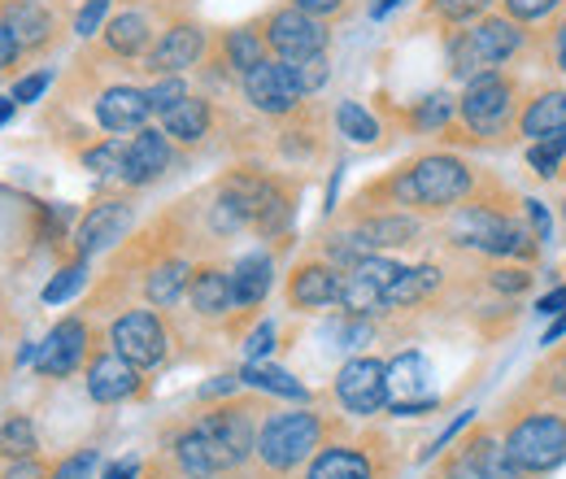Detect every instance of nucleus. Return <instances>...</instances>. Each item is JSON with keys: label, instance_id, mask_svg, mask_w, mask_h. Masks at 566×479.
I'll list each match as a JSON object with an SVG mask.
<instances>
[{"label": "nucleus", "instance_id": "nucleus-48", "mask_svg": "<svg viewBox=\"0 0 566 479\" xmlns=\"http://www.w3.org/2000/svg\"><path fill=\"white\" fill-rule=\"evenodd\" d=\"M96 462H101V454H96V449H78L74 458H66V462L53 471V479H92Z\"/></svg>", "mask_w": 566, "mask_h": 479}, {"label": "nucleus", "instance_id": "nucleus-40", "mask_svg": "<svg viewBox=\"0 0 566 479\" xmlns=\"http://www.w3.org/2000/svg\"><path fill=\"white\" fill-rule=\"evenodd\" d=\"M484 283L493 288L496 296H518V292H527L536 283V271L523 267V262H496L493 271L484 274Z\"/></svg>", "mask_w": 566, "mask_h": 479}, {"label": "nucleus", "instance_id": "nucleus-52", "mask_svg": "<svg viewBox=\"0 0 566 479\" xmlns=\"http://www.w3.org/2000/svg\"><path fill=\"white\" fill-rule=\"evenodd\" d=\"M563 310H566V283L563 288H549V292L536 301V314H541V319H554V314H563Z\"/></svg>", "mask_w": 566, "mask_h": 479}, {"label": "nucleus", "instance_id": "nucleus-15", "mask_svg": "<svg viewBox=\"0 0 566 479\" xmlns=\"http://www.w3.org/2000/svg\"><path fill=\"white\" fill-rule=\"evenodd\" d=\"M340 288H345V271L332 267V262H301L296 271L287 274V305L292 310H327L340 301Z\"/></svg>", "mask_w": 566, "mask_h": 479}, {"label": "nucleus", "instance_id": "nucleus-37", "mask_svg": "<svg viewBox=\"0 0 566 479\" xmlns=\"http://www.w3.org/2000/svg\"><path fill=\"white\" fill-rule=\"evenodd\" d=\"M493 9V0H427V13L444 27H471Z\"/></svg>", "mask_w": 566, "mask_h": 479}, {"label": "nucleus", "instance_id": "nucleus-35", "mask_svg": "<svg viewBox=\"0 0 566 479\" xmlns=\"http://www.w3.org/2000/svg\"><path fill=\"white\" fill-rule=\"evenodd\" d=\"M527 166H532V175L545 179V184L558 179L566 166V132L549 139H532V144H527Z\"/></svg>", "mask_w": 566, "mask_h": 479}, {"label": "nucleus", "instance_id": "nucleus-14", "mask_svg": "<svg viewBox=\"0 0 566 479\" xmlns=\"http://www.w3.org/2000/svg\"><path fill=\"white\" fill-rule=\"evenodd\" d=\"M140 393V366H132L118 348H105L87 362V397L101 406H118Z\"/></svg>", "mask_w": 566, "mask_h": 479}, {"label": "nucleus", "instance_id": "nucleus-2", "mask_svg": "<svg viewBox=\"0 0 566 479\" xmlns=\"http://www.w3.org/2000/svg\"><path fill=\"white\" fill-rule=\"evenodd\" d=\"M480 170L462 157V153H419L415 162H406L401 170H392L388 179H379L375 188H366L361 201L379 197L388 206H406V209H423V214H449L458 209L475 188H480Z\"/></svg>", "mask_w": 566, "mask_h": 479}, {"label": "nucleus", "instance_id": "nucleus-34", "mask_svg": "<svg viewBox=\"0 0 566 479\" xmlns=\"http://www.w3.org/2000/svg\"><path fill=\"white\" fill-rule=\"evenodd\" d=\"M336 132L349 144H375L379 139V118L357 101H340L336 105Z\"/></svg>", "mask_w": 566, "mask_h": 479}, {"label": "nucleus", "instance_id": "nucleus-26", "mask_svg": "<svg viewBox=\"0 0 566 479\" xmlns=\"http://www.w3.org/2000/svg\"><path fill=\"white\" fill-rule=\"evenodd\" d=\"M440 283H444V271H440L436 262L406 267V271L397 274V283L384 292V310H415V305H423Z\"/></svg>", "mask_w": 566, "mask_h": 479}, {"label": "nucleus", "instance_id": "nucleus-5", "mask_svg": "<svg viewBox=\"0 0 566 479\" xmlns=\"http://www.w3.org/2000/svg\"><path fill=\"white\" fill-rule=\"evenodd\" d=\"M323 436H327L323 414L314 410L271 414L262 423V431H258V458H262L266 471H280L283 476V471L301 467L305 458H314V449L323 445Z\"/></svg>", "mask_w": 566, "mask_h": 479}, {"label": "nucleus", "instance_id": "nucleus-59", "mask_svg": "<svg viewBox=\"0 0 566 479\" xmlns=\"http://www.w3.org/2000/svg\"><path fill=\"white\" fill-rule=\"evenodd\" d=\"M397 4H406V0H370V18H384V13H392Z\"/></svg>", "mask_w": 566, "mask_h": 479}, {"label": "nucleus", "instance_id": "nucleus-38", "mask_svg": "<svg viewBox=\"0 0 566 479\" xmlns=\"http://www.w3.org/2000/svg\"><path fill=\"white\" fill-rule=\"evenodd\" d=\"M527 384H532V388H541L545 397L566 402V344L563 348H549V357L527 375Z\"/></svg>", "mask_w": 566, "mask_h": 479}, {"label": "nucleus", "instance_id": "nucleus-6", "mask_svg": "<svg viewBox=\"0 0 566 479\" xmlns=\"http://www.w3.org/2000/svg\"><path fill=\"white\" fill-rule=\"evenodd\" d=\"M262 35H266V49L280 58V62H305V58H318L327 53V22L301 13L296 4H280L266 22H262Z\"/></svg>", "mask_w": 566, "mask_h": 479}, {"label": "nucleus", "instance_id": "nucleus-4", "mask_svg": "<svg viewBox=\"0 0 566 479\" xmlns=\"http://www.w3.org/2000/svg\"><path fill=\"white\" fill-rule=\"evenodd\" d=\"M258 418H253V406H218V410L201 414L192 423V436L201 440L210 467L222 476V471H235L249 462V454H258Z\"/></svg>", "mask_w": 566, "mask_h": 479}, {"label": "nucleus", "instance_id": "nucleus-36", "mask_svg": "<svg viewBox=\"0 0 566 479\" xmlns=\"http://www.w3.org/2000/svg\"><path fill=\"white\" fill-rule=\"evenodd\" d=\"M35 449H40V440H35V427L27 414H13L0 423V454L4 458H31Z\"/></svg>", "mask_w": 566, "mask_h": 479}, {"label": "nucleus", "instance_id": "nucleus-49", "mask_svg": "<svg viewBox=\"0 0 566 479\" xmlns=\"http://www.w3.org/2000/svg\"><path fill=\"white\" fill-rule=\"evenodd\" d=\"M287 4H296L301 13H310L318 22H332V18H345L349 13V0H287Z\"/></svg>", "mask_w": 566, "mask_h": 479}, {"label": "nucleus", "instance_id": "nucleus-13", "mask_svg": "<svg viewBox=\"0 0 566 479\" xmlns=\"http://www.w3.org/2000/svg\"><path fill=\"white\" fill-rule=\"evenodd\" d=\"M453 471H458V476H467V479H532L510 462V454H505V445H501L496 427H489V423H484V427H475V431L458 445Z\"/></svg>", "mask_w": 566, "mask_h": 479}, {"label": "nucleus", "instance_id": "nucleus-20", "mask_svg": "<svg viewBox=\"0 0 566 479\" xmlns=\"http://www.w3.org/2000/svg\"><path fill=\"white\" fill-rule=\"evenodd\" d=\"M170 166V136L161 127H144L127 139V157H123V184L127 188H144L153 179H161V170Z\"/></svg>", "mask_w": 566, "mask_h": 479}, {"label": "nucleus", "instance_id": "nucleus-61", "mask_svg": "<svg viewBox=\"0 0 566 479\" xmlns=\"http://www.w3.org/2000/svg\"><path fill=\"white\" fill-rule=\"evenodd\" d=\"M558 209H563V222H566V192H563V206H558Z\"/></svg>", "mask_w": 566, "mask_h": 479}, {"label": "nucleus", "instance_id": "nucleus-51", "mask_svg": "<svg viewBox=\"0 0 566 479\" xmlns=\"http://www.w3.org/2000/svg\"><path fill=\"white\" fill-rule=\"evenodd\" d=\"M44 87H49V70H35V74H27V79L13 87V101H18V105H27V101H35Z\"/></svg>", "mask_w": 566, "mask_h": 479}, {"label": "nucleus", "instance_id": "nucleus-25", "mask_svg": "<svg viewBox=\"0 0 566 479\" xmlns=\"http://www.w3.org/2000/svg\"><path fill=\"white\" fill-rule=\"evenodd\" d=\"M105 49L114 58H148L153 49V22L144 18L140 9H127L118 18L105 22Z\"/></svg>", "mask_w": 566, "mask_h": 479}, {"label": "nucleus", "instance_id": "nucleus-22", "mask_svg": "<svg viewBox=\"0 0 566 479\" xmlns=\"http://www.w3.org/2000/svg\"><path fill=\"white\" fill-rule=\"evenodd\" d=\"M188 301H192V310H197L201 319H222V314H231V305H235L231 271H222V267H192Z\"/></svg>", "mask_w": 566, "mask_h": 479}, {"label": "nucleus", "instance_id": "nucleus-16", "mask_svg": "<svg viewBox=\"0 0 566 479\" xmlns=\"http://www.w3.org/2000/svg\"><path fill=\"white\" fill-rule=\"evenodd\" d=\"M83 357H87V323L83 319H62L44 344L35 348V366H40V375H49V379H66L74 375L78 366H83Z\"/></svg>", "mask_w": 566, "mask_h": 479}, {"label": "nucleus", "instance_id": "nucleus-21", "mask_svg": "<svg viewBox=\"0 0 566 479\" xmlns=\"http://www.w3.org/2000/svg\"><path fill=\"white\" fill-rule=\"evenodd\" d=\"M566 132V87H536L523 96L518 139H549Z\"/></svg>", "mask_w": 566, "mask_h": 479}, {"label": "nucleus", "instance_id": "nucleus-44", "mask_svg": "<svg viewBox=\"0 0 566 479\" xmlns=\"http://www.w3.org/2000/svg\"><path fill=\"white\" fill-rule=\"evenodd\" d=\"M292 74H296V83H301V92L310 96V92H318L327 79H332V62H327V53H318V58H305V62H287Z\"/></svg>", "mask_w": 566, "mask_h": 479}, {"label": "nucleus", "instance_id": "nucleus-57", "mask_svg": "<svg viewBox=\"0 0 566 479\" xmlns=\"http://www.w3.org/2000/svg\"><path fill=\"white\" fill-rule=\"evenodd\" d=\"M566 336V310L563 314H554V319H549V327H545V336H541V344H545V348H558V341H563Z\"/></svg>", "mask_w": 566, "mask_h": 479}, {"label": "nucleus", "instance_id": "nucleus-32", "mask_svg": "<svg viewBox=\"0 0 566 479\" xmlns=\"http://www.w3.org/2000/svg\"><path fill=\"white\" fill-rule=\"evenodd\" d=\"M458 118V96H449V92H431L423 101H415V110H410V127L415 132H423V136H444V127Z\"/></svg>", "mask_w": 566, "mask_h": 479}, {"label": "nucleus", "instance_id": "nucleus-7", "mask_svg": "<svg viewBox=\"0 0 566 479\" xmlns=\"http://www.w3.org/2000/svg\"><path fill=\"white\" fill-rule=\"evenodd\" d=\"M109 344H114L132 366L153 371V366H161V362H166L170 332H166V323H161V314H157V310H127V314H118V319H114V327H109Z\"/></svg>", "mask_w": 566, "mask_h": 479}, {"label": "nucleus", "instance_id": "nucleus-58", "mask_svg": "<svg viewBox=\"0 0 566 479\" xmlns=\"http://www.w3.org/2000/svg\"><path fill=\"white\" fill-rule=\"evenodd\" d=\"M136 476H140V462L136 458H123V462H114L101 479H136Z\"/></svg>", "mask_w": 566, "mask_h": 479}, {"label": "nucleus", "instance_id": "nucleus-3", "mask_svg": "<svg viewBox=\"0 0 566 479\" xmlns=\"http://www.w3.org/2000/svg\"><path fill=\"white\" fill-rule=\"evenodd\" d=\"M523 79L510 70H484L462 83L458 118L444 127L449 144L467 148H510L518 139V110H523Z\"/></svg>", "mask_w": 566, "mask_h": 479}, {"label": "nucleus", "instance_id": "nucleus-54", "mask_svg": "<svg viewBox=\"0 0 566 479\" xmlns=\"http://www.w3.org/2000/svg\"><path fill=\"white\" fill-rule=\"evenodd\" d=\"M4 479H49V471H44L40 462H31V458H18V462L4 471Z\"/></svg>", "mask_w": 566, "mask_h": 479}, {"label": "nucleus", "instance_id": "nucleus-17", "mask_svg": "<svg viewBox=\"0 0 566 479\" xmlns=\"http://www.w3.org/2000/svg\"><path fill=\"white\" fill-rule=\"evenodd\" d=\"M354 236L370 253H388V249H410L423 236V222L406 209H379V214H361L354 222Z\"/></svg>", "mask_w": 566, "mask_h": 479}, {"label": "nucleus", "instance_id": "nucleus-50", "mask_svg": "<svg viewBox=\"0 0 566 479\" xmlns=\"http://www.w3.org/2000/svg\"><path fill=\"white\" fill-rule=\"evenodd\" d=\"M275 348V327L271 323H262L253 336H249V344H244V353H249V362H262L266 353Z\"/></svg>", "mask_w": 566, "mask_h": 479}, {"label": "nucleus", "instance_id": "nucleus-53", "mask_svg": "<svg viewBox=\"0 0 566 479\" xmlns=\"http://www.w3.org/2000/svg\"><path fill=\"white\" fill-rule=\"evenodd\" d=\"M471 418H475V410H462V414H458V418H453V423H449V427H444V431H440V436L431 440V449H427V458H431V454H440V449H444V445H449V440H453V436H458V431H462V427H467Z\"/></svg>", "mask_w": 566, "mask_h": 479}, {"label": "nucleus", "instance_id": "nucleus-27", "mask_svg": "<svg viewBox=\"0 0 566 479\" xmlns=\"http://www.w3.org/2000/svg\"><path fill=\"white\" fill-rule=\"evenodd\" d=\"M210 127H213V105L206 96H188V101H179L161 118V132L170 139H179V144H201V139L210 136Z\"/></svg>", "mask_w": 566, "mask_h": 479}, {"label": "nucleus", "instance_id": "nucleus-33", "mask_svg": "<svg viewBox=\"0 0 566 479\" xmlns=\"http://www.w3.org/2000/svg\"><path fill=\"white\" fill-rule=\"evenodd\" d=\"M340 305L349 319H366V314H379L384 310V288L375 279L357 271H345V288H340Z\"/></svg>", "mask_w": 566, "mask_h": 479}, {"label": "nucleus", "instance_id": "nucleus-30", "mask_svg": "<svg viewBox=\"0 0 566 479\" xmlns=\"http://www.w3.org/2000/svg\"><path fill=\"white\" fill-rule=\"evenodd\" d=\"M266 35L258 27H235V31H222V66L235 70L240 79L249 74L253 66L266 62Z\"/></svg>", "mask_w": 566, "mask_h": 479}, {"label": "nucleus", "instance_id": "nucleus-56", "mask_svg": "<svg viewBox=\"0 0 566 479\" xmlns=\"http://www.w3.org/2000/svg\"><path fill=\"white\" fill-rule=\"evenodd\" d=\"M235 384H240V375H218L213 384L201 388V397H206V402H210V397H227V393H235Z\"/></svg>", "mask_w": 566, "mask_h": 479}, {"label": "nucleus", "instance_id": "nucleus-23", "mask_svg": "<svg viewBox=\"0 0 566 479\" xmlns=\"http://www.w3.org/2000/svg\"><path fill=\"white\" fill-rule=\"evenodd\" d=\"M305 479H379L375 476V458L357 445H327L310 458Z\"/></svg>", "mask_w": 566, "mask_h": 479}, {"label": "nucleus", "instance_id": "nucleus-24", "mask_svg": "<svg viewBox=\"0 0 566 479\" xmlns=\"http://www.w3.org/2000/svg\"><path fill=\"white\" fill-rule=\"evenodd\" d=\"M271 283H275V262L271 253H244L235 267H231V292H235V305L240 310H253L271 296Z\"/></svg>", "mask_w": 566, "mask_h": 479}, {"label": "nucleus", "instance_id": "nucleus-10", "mask_svg": "<svg viewBox=\"0 0 566 479\" xmlns=\"http://www.w3.org/2000/svg\"><path fill=\"white\" fill-rule=\"evenodd\" d=\"M388 406L392 414H427L440 406V397L431 393V366L419 348H406L388 362Z\"/></svg>", "mask_w": 566, "mask_h": 479}, {"label": "nucleus", "instance_id": "nucleus-12", "mask_svg": "<svg viewBox=\"0 0 566 479\" xmlns=\"http://www.w3.org/2000/svg\"><path fill=\"white\" fill-rule=\"evenodd\" d=\"M206 49H210V40H206V27H201V22H170V27L157 35V44L148 49L144 66H148V74H157V79L184 74V70L201 66Z\"/></svg>", "mask_w": 566, "mask_h": 479}, {"label": "nucleus", "instance_id": "nucleus-8", "mask_svg": "<svg viewBox=\"0 0 566 479\" xmlns=\"http://www.w3.org/2000/svg\"><path fill=\"white\" fill-rule=\"evenodd\" d=\"M240 87H244V101H249L258 114H266V118H287V114H296L301 101H305V92H301L292 66L280 62V58H266L262 66H253L240 79Z\"/></svg>", "mask_w": 566, "mask_h": 479}, {"label": "nucleus", "instance_id": "nucleus-29", "mask_svg": "<svg viewBox=\"0 0 566 479\" xmlns=\"http://www.w3.org/2000/svg\"><path fill=\"white\" fill-rule=\"evenodd\" d=\"M188 283H192V267L184 258H166L144 274V296H148L153 310H166L188 292Z\"/></svg>", "mask_w": 566, "mask_h": 479}, {"label": "nucleus", "instance_id": "nucleus-28", "mask_svg": "<svg viewBox=\"0 0 566 479\" xmlns=\"http://www.w3.org/2000/svg\"><path fill=\"white\" fill-rule=\"evenodd\" d=\"M4 27L13 31L18 49H44V44L53 40V18H49V9H40V4H31V0L4 4Z\"/></svg>", "mask_w": 566, "mask_h": 479}, {"label": "nucleus", "instance_id": "nucleus-47", "mask_svg": "<svg viewBox=\"0 0 566 479\" xmlns=\"http://www.w3.org/2000/svg\"><path fill=\"white\" fill-rule=\"evenodd\" d=\"M545 62H549V70H558V74H566V18H558L554 27H549V35H545Z\"/></svg>", "mask_w": 566, "mask_h": 479}, {"label": "nucleus", "instance_id": "nucleus-43", "mask_svg": "<svg viewBox=\"0 0 566 479\" xmlns=\"http://www.w3.org/2000/svg\"><path fill=\"white\" fill-rule=\"evenodd\" d=\"M501 9L514 18V22H545V18H554L558 9H563V0H501Z\"/></svg>", "mask_w": 566, "mask_h": 479}, {"label": "nucleus", "instance_id": "nucleus-60", "mask_svg": "<svg viewBox=\"0 0 566 479\" xmlns=\"http://www.w3.org/2000/svg\"><path fill=\"white\" fill-rule=\"evenodd\" d=\"M13 105H18V101H13V96H0V127H4V123H9V118H13Z\"/></svg>", "mask_w": 566, "mask_h": 479}, {"label": "nucleus", "instance_id": "nucleus-9", "mask_svg": "<svg viewBox=\"0 0 566 479\" xmlns=\"http://www.w3.org/2000/svg\"><path fill=\"white\" fill-rule=\"evenodd\" d=\"M336 402L357 418H370L388 406V362L357 353L336 375Z\"/></svg>", "mask_w": 566, "mask_h": 479}, {"label": "nucleus", "instance_id": "nucleus-1", "mask_svg": "<svg viewBox=\"0 0 566 479\" xmlns=\"http://www.w3.org/2000/svg\"><path fill=\"white\" fill-rule=\"evenodd\" d=\"M510 462L523 476L541 479L558 471L566 462V402L545 397L541 388L523 384L505 406H501V427H496Z\"/></svg>", "mask_w": 566, "mask_h": 479}, {"label": "nucleus", "instance_id": "nucleus-31", "mask_svg": "<svg viewBox=\"0 0 566 479\" xmlns=\"http://www.w3.org/2000/svg\"><path fill=\"white\" fill-rule=\"evenodd\" d=\"M240 384H249V388H258V393H271V397H283V402H310V388L301 384V379H292L287 371L280 366H266V362H249L244 371H240Z\"/></svg>", "mask_w": 566, "mask_h": 479}, {"label": "nucleus", "instance_id": "nucleus-42", "mask_svg": "<svg viewBox=\"0 0 566 479\" xmlns=\"http://www.w3.org/2000/svg\"><path fill=\"white\" fill-rule=\"evenodd\" d=\"M83 279H87V262H74V267H66V271H57L49 279V288L40 292V301L44 305H62L66 296H74L83 288Z\"/></svg>", "mask_w": 566, "mask_h": 479}, {"label": "nucleus", "instance_id": "nucleus-41", "mask_svg": "<svg viewBox=\"0 0 566 479\" xmlns=\"http://www.w3.org/2000/svg\"><path fill=\"white\" fill-rule=\"evenodd\" d=\"M179 101H188V83H184V74H166V79H157L153 87H148V105H153V114H170Z\"/></svg>", "mask_w": 566, "mask_h": 479}, {"label": "nucleus", "instance_id": "nucleus-19", "mask_svg": "<svg viewBox=\"0 0 566 479\" xmlns=\"http://www.w3.org/2000/svg\"><path fill=\"white\" fill-rule=\"evenodd\" d=\"M127 227H132V206H127V201H101V206H92V214H87V218L78 222V231H74V253H78V262H87L92 253H101V249H109L114 240H123Z\"/></svg>", "mask_w": 566, "mask_h": 479}, {"label": "nucleus", "instance_id": "nucleus-18", "mask_svg": "<svg viewBox=\"0 0 566 479\" xmlns=\"http://www.w3.org/2000/svg\"><path fill=\"white\" fill-rule=\"evenodd\" d=\"M153 105H148V87H132V83H114L101 92L96 101V123L109 136H127V132H144Z\"/></svg>", "mask_w": 566, "mask_h": 479}, {"label": "nucleus", "instance_id": "nucleus-45", "mask_svg": "<svg viewBox=\"0 0 566 479\" xmlns=\"http://www.w3.org/2000/svg\"><path fill=\"white\" fill-rule=\"evenodd\" d=\"M523 218H527L532 236H536L541 244H549V236H554V214H549V206L536 201V197H523Z\"/></svg>", "mask_w": 566, "mask_h": 479}, {"label": "nucleus", "instance_id": "nucleus-55", "mask_svg": "<svg viewBox=\"0 0 566 479\" xmlns=\"http://www.w3.org/2000/svg\"><path fill=\"white\" fill-rule=\"evenodd\" d=\"M22 49H18V40H13V31L0 22V70L4 66H13V58H18Z\"/></svg>", "mask_w": 566, "mask_h": 479}, {"label": "nucleus", "instance_id": "nucleus-39", "mask_svg": "<svg viewBox=\"0 0 566 479\" xmlns=\"http://www.w3.org/2000/svg\"><path fill=\"white\" fill-rule=\"evenodd\" d=\"M123 157H127V139L109 136L92 148H83V170L92 175H123Z\"/></svg>", "mask_w": 566, "mask_h": 479}, {"label": "nucleus", "instance_id": "nucleus-11", "mask_svg": "<svg viewBox=\"0 0 566 479\" xmlns=\"http://www.w3.org/2000/svg\"><path fill=\"white\" fill-rule=\"evenodd\" d=\"M471 49L484 70H501L505 62H518L532 49V31L523 22H514L510 13H484L480 22H471Z\"/></svg>", "mask_w": 566, "mask_h": 479}, {"label": "nucleus", "instance_id": "nucleus-46", "mask_svg": "<svg viewBox=\"0 0 566 479\" xmlns=\"http://www.w3.org/2000/svg\"><path fill=\"white\" fill-rule=\"evenodd\" d=\"M105 13H109V0H87L78 13H74V35H96L101 31V22H105Z\"/></svg>", "mask_w": 566, "mask_h": 479}]
</instances>
